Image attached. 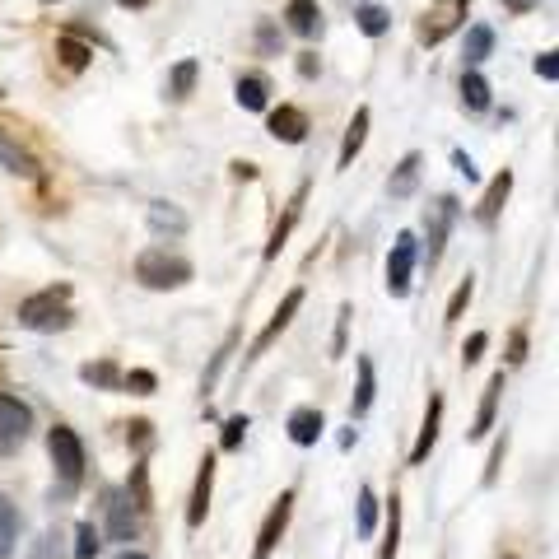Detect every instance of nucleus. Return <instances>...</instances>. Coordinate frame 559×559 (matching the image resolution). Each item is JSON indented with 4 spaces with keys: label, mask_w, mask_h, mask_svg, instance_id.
<instances>
[{
    "label": "nucleus",
    "mask_w": 559,
    "mask_h": 559,
    "mask_svg": "<svg viewBox=\"0 0 559 559\" xmlns=\"http://www.w3.org/2000/svg\"><path fill=\"white\" fill-rule=\"evenodd\" d=\"M56 56H61V66H66L70 75H80V70L94 61V47L80 42L75 33H61V38H56Z\"/></svg>",
    "instance_id": "obj_25"
},
{
    "label": "nucleus",
    "mask_w": 559,
    "mask_h": 559,
    "mask_svg": "<svg viewBox=\"0 0 559 559\" xmlns=\"http://www.w3.org/2000/svg\"><path fill=\"white\" fill-rule=\"evenodd\" d=\"M373 527H378V494L364 485L359 490V536H373Z\"/></svg>",
    "instance_id": "obj_34"
},
{
    "label": "nucleus",
    "mask_w": 559,
    "mask_h": 559,
    "mask_svg": "<svg viewBox=\"0 0 559 559\" xmlns=\"http://www.w3.org/2000/svg\"><path fill=\"white\" fill-rule=\"evenodd\" d=\"M462 108L466 112H485L490 108V80L476 75V70H466L462 75Z\"/></svg>",
    "instance_id": "obj_31"
},
{
    "label": "nucleus",
    "mask_w": 559,
    "mask_h": 559,
    "mask_svg": "<svg viewBox=\"0 0 559 559\" xmlns=\"http://www.w3.org/2000/svg\"><path fill=\"white\" fill-rule=\"evenodd\" d=\"M103 513H108V541H122V546H131L140 532V513L131 508V499H126L122 490H108L103 494Z\"/></svg>",
    "instance_id": "obj_8"
},
{
    "label": "nucleus",
    "mask_w": 559,
    "mask_h": 559,
    "mask_svg": "<svg viewBox=\"0 0 559 559\" xmlns=\"http://www.w3.org/2000/svg\"><path fill=\"white\" fill-rule=\"evenodd\" d=\"M122 10H145V5H154V0H117Z\"/></svg>",
    "instance_id": "obj_50"
},
{
    "label": "nucleus",
    "mask_w": 559,
    "mask_h": 559,
    "mask_svg": "<svg viewBox=\"0 0 559 559\" xmlns=\"http://www.w3.org/2000/svg\"><path fill=\"white\" fill-rule=\"evenodd\" d=\"M126 443H131L136 452H145L154 443V424L150 420H131V424H126Z\"/></svg>",
    "instance_id": "obj_39"
},
{
    "label": "nucleus",
    "mask_w": 559,
    "mask_h": 559,
    "mask_svg": "<svg viewBox=\"0 0 559 559\" xmlns=\"http://www.w3.org/2000/svg\"><path fill=\"white\" fill-rule=\"evenodd\" d=\"M229 355H233V336L224 341V350L215 355V364H210V373H205V382H201V392H210V387H215V378H219V369H224V359H229Z\"/></svg>",
    "instance_id": "obj_46"
},
{
    "label": "nucleus",
    "mask_w": 559,
    "mask_h": 559,
    "mask_svg": "<svg viewBox=\"0 0 559 559\" xmlns=\"http://www.w3.org/2000/svg\"><path fill=\"white\" fill-rule=\"evenodd\" d=\"M504 452H508V434L494 443V452H490V466H485V485H494L499 480V466H504Z\"/></svg>",
    "instance_id": "obj_45"
},
{
    "label": "nucleus",
    "mask_w": 559,
    "mask_h": 559,
    "mask_svg": "<svg viewBox=\"0 0 559 559\" xmlns=\"http://www.w3.org/2000/svg\"><path fill=\"white\" fill-rule=\"evenodd\" d=\"M508 191H513V173H499V178L485 187V196H480V205H476V219L485 224V229H494V219H499V210L508 205Z\"/></svg>",
    "instance_id": "obj_18"
},
{
    "label": "nucleus",
    "mask_w": 559,
    "mask_h": 559,
    "mask_svg": "<svg viewBox=\"0 0 559 559\" xmlns=\"http://www.w3.org/2000/svg\"><path fill=\"white\" fill-rule=\"evenodd\" d=\"M266 131L275 140H285V145H303L308 140V112L294 108V103H280V108L266 117Z\"/></svg>",
    "instance_id": "obj_9"
},
{
    "label": "nucleus",
    "mask_w": 559,
    "mask_h": 559,
    "mask_svg": "<svg viewBox=\"0 0 559 559\" xmlns=\"http://www.w3.org/2000/svg\"><path fill=\"white\" fill-rule=\"evenodd\" d=\"M299 308H303V289H289V294H285V303L275 308V317L266 322V327H261V336H257V341H252V355H247V359L266 355V350H271V341L289 327V322H294V313H299Z\"/></svg>",
    "instance_id": "obj_11"
},
{
    "label": "nucleus",
    "mask_w": 559,
    "mask_h": 559,
    "mask_svg": "<svg viewBox=\"0 0 559 559\" xmlns=\"http://www.w3.org/2000/svg\"><path fill=\"white\" fill-rule=\"evenodd\" d=\"M257 56H285V28L275 19H261L257 24Z\"/></svg>",
    "instance_id": "obj_32"
},
{
    "label": "nucleus",
    "mask_w": 559,
    "mask_h": 559,
    "mask_svg": "<svg viewBox=\"0 0 559 559\" xmlns=\"http://www.w3.org/2000/svg\"><path fill=\"white\" fill-rule=\"evenodd\" d=\"M504 5H508V10H518V14H522V10H532V0H504Z\"/></svg>",
    "instance_id": "obj_51"
},
{
    "label": "nucleus",
    "mask_w": 559,
    "mask_h": 559,
    "mask_svg": "<svg viewBox=\"0 0 559 559\" xmlns=\"http://www.w3.org/2000/svg\"><path fill=\"white\" fill-rule=\"evenodd\" d=\"M14 541H19V508L10 504V494L0 490V559L14 555Z\"/></svg>",
    "instance_id": "obj_29"
},
{
    "label": "nucleus",
    "mask_w": 559,
    "mask_h": 559,
    "mask_svg": "<svg viewBox=\"0 0 559 559\" xmlns=\"http://www.w3.org/2000/svg\"><path fill=\"white\" fill-rule=\"evenodd\" d=\"M210 494H215V457L205 452L201 471H196V490H191V508H187V527H201L210 513Z\"/></svg>",
    "instance_id": "obj_14"
},
{
    "label": "nucleus",
    "mask_w": 559,
    "mask_h": 559,
    "mask_svg": "<svg viewBox=\"0 0 559 559\" xmlns=\"http://www.w3.org/2000/svg\"><path fill=\"white\" fill-rule=\"evenodd\" d=\"M285 28L289 33H299V38H317L327 19H322V5L317 0H289L285 5Z\"/></svg>",
    "instance_id": "obj_15"
},
{
    "label": "nucleus",
    "mask_w": 559,
    "mask_h": 559,
    "mask_svg": "<svg viewBox=\"0 0 559 559\" xmlns=\"http://www.w3.org/2000/svg\"><path fill=\"white\" fill-rule=\"evenodd\" d=\"M438 429H443V396H429V406H424V424H420V438H415V448H410V466H424L429 462V452L438 443Z\"/></svg>",
    "instance_id": "obj_13"
},
{
    "label": "nucleus",
    "mask_w": 559,
    "mask_h": 559,
    "mask_svg": "<svg viewBox=\"0 0 559 559\" xmlns=\"http://www.w3.org/2000/svg\"><path fill=\"white\" fill-rule=\"evenodd\" d=\"M452 219H457V196H438L434 215L424 219V233H429V266L443 257V243H448V229Z\"/></svg>",
    "instance_id": "obj_10"
},
{
    "label": "nucleus",
    "mask_w": 559,
    "mask_h": 559,
    "mask_svg": "<svg viewBox=\"0 0 559 559\" xmlns=\"http://www.w3.org/2000/svg\"><path fill=\"white\" fill-rule=\"evenodd\" d=\"M303 201H308V182H303V187L289 196L285 215H280V224L271 229V243H266V261H275V257H280V247L289 243V233H294V224H299V215H303Z\"/></svg>",
    "instance_id": "obj_17"
},
{
    "label": "nucleus",
    "mask_w": 559,
    "mask_h": 559,
    "mask_svg": "<svg viewBox=\"0 0 559 559\" xmlns=\"http://www.w3.org/2000/svg\"><path fill=\"white\" fill-rule=\"evenodd\" d=\"M233 98H238V108L243 112H261L266 103H271V80L266 75H238V84H233Z\"/></svg>",
    "instance_id": "obj_20"
},
{
    "label": "nucleus",
    "mask_w": 559,
    "mask_h": 559,
    "mask_svg": "<svg viewBox=\"0 0 559 559\" xmlns=\"http://www.w3.org/2000/svg\"><path fill=\"white\" fill-rule=\"evenodd\" d=\"M0 98H5V89H0Z\"/></svg>",
    "instance_id": "obj_55"
},
{
    "label": "nucleus",
    "mask_w": 559,
    "mask_h": 559,
    "mask_svg": "<svg viewBox=\"0 0 559 559\" xmlns=\"http://www.w3.org/2000/svg\"><path fill=\"white\" fill-rule=\"evenodd\" d=\"M536 75H541L546 84H555L559 80V52H541V56H536Z\"/></svg>",
    "instance_id": "obj_44"
},
{
    "label": "nucleus",
    "mask_w": 559,
    "mask_h": 559,
    "mask_svg": "<svg viewBox=\"0 0 559 559\" xmlns=\"http://www.w3.org/2000/svg\"><path fill=\"white\" fill-rule=\"evenodd\" d=\"M355 24H359V33H364V38H382V33L392 28V10L369 0V5H359V10H355Z\"/></svg>",
    "instance_id": "obj_28"
},
{
    "label": "nucleus",
    "mask_w": 559,
    "mask_h": 559,
    "mask_svg": "<svg viewBox=\"0 0 559 559\" xmlns=\"http://www.w3.org/2000/svg\"><path fill=\"white\" fill-rule=\"evenodd\" d=\"M289 513H294V490H285L271 504V513H266V522H261V532H257V546H252V559L275 555V546H280V536H285V527H289Z\"/></svg>",
    "instance_id": "obj_7"
},
{
    "label": "nucleus",
    "mask_w": 559,
    "mask_h": 559,
    "mask_svg": "<svg viewBox=\"0 0 559 559\" xmlns=\"http://www.w3.org/2000/svg\"><path fill=\"white\" fill-rule=\"evenodd\" d=\"M350 317H355V308L350 303H341V317H336V336H331V359L345 355V331H350Z\"/></svg>",
    "instance_id": "obj_41"
},
{
    "label": "nucleus",
    "mask_w": 559,
    "mask_h": 559,
    "mask_svg": "<svg viewBox=\"0 0 559 559\" xmlns=\"http://www.w3.org/2000/svg\"><path fill=\"white\" fill-rule=\"evenodd\" d=\"M499 559H518V555H499Z\"/></svg>",
    "instance_id": "obj_53"
},
{
    "label": "nucleus",
    "mask_w": 559,
    "mask_h": 559,
    "mask_svg": "<svg viewBox=\"0 0 559 559\" xmlns=\"http://www.w3.org/2000/svg\"><path fill=\"white\" fill-rule=\"evenodd\" d=\"M471 294H476V280L466 275L462 285H457V294H452V299H448V313H443V322H457V317L466 313V303H471Z\"/></svg>",
    "instance_id": "obj_38"
},
{
    "label": "nucleus",
    "mask_w": 559,
    "mask_h": 559,
    "mask_svg": "<svg viewBox=\"0 0 559 559\" xmlns=\"http://www.w3.org/2000/svg\"><path fill=\"white\" fill-rule=\"evenodd\" d=\"M47 452H52V466H56V476H61V499H66V494L80 490V480H84V443L70 424H56L52 434H47Z\"/></svg>",
    "instance_id": "obj_3"
},
{
    "label": "nucleus",
    "mask_w": 559,
    "mask_h": 559,
    "mask_svg": "<svg viewBox=\"0 0 559 559\" xmlns=\"http://www.w3.org/2000/svg\"><path fill=\"white\" fill-rule=\"evenodd\" d=\"M322 410H313V406H299L294 415H289V438L299 443V448H313L317 438H322Z\"/></svg>",
    "instance_id": "obj_22"
},
{
    "label": "nucleus",
    "mask_w": 559,
    "mask_h": 559,
    "mask_svg": "<svg viewBox=\"0 0 559 559\" xmlns=\"http://www.w3.org/2000/svg\"><path fill=\"white\" fill-rule=\"evenodd\" d=\"M415 261H420V243L415 233L401 229L392 243V257H387V294L392 299H406L410 294V275H415Z\"/></svg>",
    "instance_id": "obj_5"
},
{
    "label": "nucleus",
    "mask_w": 559,
    "mask_h": 559,
    "mask_svg": "<svg viewBox=\"0 0 559 559\" xmlns=\"http://www.w3.org/2000/svg\"><path fill=\"white\" fill-rule=\"evenodd\" d=\"M154 387H159V378H154L150 369L122 373V392H131V396H154Z\"/></svg>",
    "instance_id": "obj_35"
},
{
    "label": "nucleus",
    "mask_w": 559,
    "mask_h": 559,
    "mask_svg": "<svg viewBox=\"0 0 559 559\" xmlns=\"http://www.w3.org/2000/svg\"><path fill=\"white\" fill-rule=\"evenodd\" d=\"M396 546H401V499H387V536H382L378 559H396Z\"/></svg>",
    "instance_id": "obj_33"
},
{
    "label": "nucleus",
    "mask_w": 559,
    "mask_h": 559,
    "mask_svg": "<svg viewBox=\"0 0 559 559\" xmlns=\"http://www.w3.org/2000/svg\"><path fill=\"white\" fill-rule=\"evenodd\" d=\"M420 168H424V159L410 150L406 159L396 164L392 178H387V196H392V201H406V196H415V187H420Z\"/></svg>",
    "instance_id": "obj_21"
},
{
    "label": "nucleus",
    "mask_w": 559,
    "mask_h": 559,
    "mask_svg": "<svg viewBox=\"0 0 559 559\" xmlns=\"http://www.w3.org/2000/svg\"><path fill=\"white\" fill-rule=\"evenodd\" d=\"M373 396H378V373H373V359L359 355V387H355V401H350V415L355 420H364L373 406Z\"/></svg>",
    "instance_id": "obj_24"
},
{
    "label": "nucleus",
    "mask_w": 559,
    "mask_h": 559,
    "mask_svg": "<svg viewBox=\"0 0 559 559\" xmlns=\"http://www.w3.org/2000/svg\"><path fill=\"white\" fill-rule=\"evenodd\" d=\"M28 559H61V536L42 532L38 541H33V550H28Z\"/></svg>",
    "instance_id": "obj_40"
},
{
    "label": "nucleus",
    "mask_w": 559,
    "mask_h": 559,
    "mask_svg": "<svg viewBox=\"0 0 559 559\" xmlns=\"http://www.w3.org/2000/svg\"><path fill=\"white\" fill-rule=\"evenodd\" d=\"M452 168H457V173H462L466 182H476V178H480L476 164H471V154H462V150H452Z\"/></svg>",
    "instance_id": "obj_48"
},
{
    "label": "nucleus",
    "mask_w": 559,
    "mask_h": 559,
    "mask_svg": "<svg viewBox=\"0 0 559 559\" xmlns=\"http://www.w3.org/2000/svg\"><path fill=\"white\" fill-rule=\"evenodd\" d=\"M98 546H103V541H98L94 522H80V527H75V559H94Z\"/></svg>",
    "instance_id": "obj_37"
},
{
    "label": "nucleus",
    "mask_w": 559,
    "mask_h": 559,
    "mask_svg": "<svg viewBox=\"0 0 559 559\" xmlns=\"http://www.w3.org/2000/svg\"><path fill=\"white\" fill-rule=\"evenodd\" d=\"M485 345H490V336H485V331H471V336H466V345H462V364H466V369H471V364H480Z\"/></svg>",
    "instance_id": "obj_42"
},
{
    "label": "nucleus",
    "mask_w": 559,
    "mask_h": 559,
    "mask_svg": "<svg viewBox=\"0 0 559 559\" xmlns=\"http://www.w3.org/2000/svg\"><path fill=\"white\" fill-rule=\"evenodd\" d=\"M233 178H238V182H252V178H257V164H247V159H233Z\"/></svg>",
    "instance_id": "obj_49"
},
{
    "label": "nucleus",
    "mask_w": 559,
    "mask_h": 559,
    "mask_svg": "<svg viewBox=\"0 0 559 559\" xmlns=\"http://www.w3.org/2000/svg\"><path fill=\"white\" fill-rule=\"evenodd\" d=\"M369 122H373V112L369 108H355V117H350V126H345L341 154H336V168H350V164H355V154L364 150V140H369Z\"/></svg>",
    "instance_id": "obj_19"
},
{
    "label": "nucleus",
    "mask_w": 559,
    "mask_h": 559,
    "mask_svg": "<svg viewBox=\"0 0 559 559\" xmlns=\"http://www.w3.org/2000/svg\"><path fill=\"white\" fill-rule=\"evenodd\" d=\"M518 364H527V331H513L508 336V369H518Z\"/></svg>",
    "instance_id": "obj_43"
},
{
    "label": "nucleus",
    "mask_w": 559,
    "mask_h": 559,
    "mask_svg": "<svg viewBox=\"0 0 559 559\" xmlns=\"http://www.w3.org/2000/svg\"><path fill=\"white\" fill-rule=\"evenodd\" d=\"M75 322L70 313V285H47L42 294L19 303V327L28 331H66Z\"/></svg>",
    "instance_id": "obj_1"
},
{
    "label": "nucleus",
    "mask_w": 559,
    "mask_h": 559,
    "mask_svg": "<svg viewBox=\"0 0 559 559\" xmlns=\"http://www.w3.org/2000/svg\"><path fill=\"white\" fill-rule=\"evenodd\" d=\"M466 14H471V0H434V5L424 10V19L415 24V38H420L424 47H438V42L452 38V33L466 24Z\"/></svg>",
    "instance_id": "obj_4"
},
{
    "label": "nucleus",
    "mask_w": 559,
    "mask_h": 559,
    "mask_svg": "<svg viewBox=\"0 0 559 559\" xmlns=\"http://www.w3.org/2000/svg\"><path fill=\"white\" fill-rule=\"evenodd\" d=\"M243 438H247V415H229V420H224V434H219V448L238 452L243 448Z\"/></svg>",
    "instance_id": "obj_36"
},
{
    "label": "nucleus",
    "mask_w": 559,
    "mask_h": 559,
    "mask_svg": "<svg viewBox=\"0 0 559 559\" xmlns=\"http://www.w3.org/2000/svg\"><path fill=\"white\" fill-rule=\"evenodd\" d=\"M0 164H5V173H14V178H28V182L42 173L38 159H33V154H28L24 145H19V140L5 131V126H0Z\"/></svg>",
    "instance_id": "obj_16"
},
{
    "label": "nucleus",
    "mask_w": 559,
    "mask_h": 559,
    "mask_svg": "<svg viewBox=\"0 0 559 559\" xmlns=\"http://www.w3.org/2000/svg\"><path fill=\"white\" fill-rule=\"evenodd\" d=\"M150 233H159V238H182L187 233V215L168 201H150Z\"/></svg>",
    "instance_id": "obj_23"
},
{
    "label": "nucleus",
    "mask_w": 559,
    "mask_h": 559,
    "mask_svg": "<svg viewBox=\"0 0 559 559\" xmlns=\"http://www.w3.org/2000/svg\"><path fill=\"white\" fill-rule=\"evenodd\" d=\"M80 382L84 387H103V392H117L122 387V369L112 359H98V364H84L80 369Z\"/></svg>",
    "instance_id": "obj_27"
},
{
    "label": "nucleus",
    "mask_w": 559,
    "mask_h": 559,
    "mask_svg": "<svg viewBox=\"0 0 559 559\" xmlns=\"http://www.w3.org/2000/svg\"><path fill=\"white\" fill-rule=\"evenodd\" d=\"M499 396H504V369L494 373V378L485 382V392H480L476 424L466 429V438H471V443H480V438H490V429H494V415H499Z\"/></svg>",
    "instance_id": "obj_12"
},
{
    "label": "nucleus",
    "mask_w": 559,
    "mask_h": 559,
    "mask_svg": "<svg viewBox=\"0 0 559 559\" xmlns=\"http://www.w3.org/2000/svg\"><path fill=\"white\" fill-rule=\"evenodd\" d=\"M462 56H466V66H480V61H490V56H494V28H490V24H471V28H466Z\"/></svg>",
    "instance_id": "obj_26"
},
{
    "label": "nucleus",
    "mask_w": 559,
    "mask_h": 559,
    "mask_svg": "<svg viewBox=\"0 0 559 559\" xmlns=\"http://www.w3.org/2000/svg\"><path fill=\"white\" fill-rule=\"evenodd\" d=\"M196 75H201V66H196V61H178V66H173V75H168V98H173V103H187L191 98V89H196Z\"/></svg>",
    "instance_id": "obj_30"
},
{
    "label": "nucleus",
    "mask_w": 559,
    "mask_h": 559,
    "mask_svg": "<svg viewBox=\"0 0 559 559\" xmlns=\"http://www.w3.org/2000/svg\"><path fill=\"white\" fill-rule=\"evenodd\" d=\"M42 5H52V0H42Z\"/></svg>",
    "instance_id": "obj_54"
},
{
    "label": "nucleus",
    "mask_w": 559,
    "mask_h": 559,
    "mask_svg": "<svg viewBox=\"0 0 559 559\" xmlns=\"http://www.w3.org/2000/svg\"><path fill=\"white\" fill-rule=\"evenodd\" d=\"M136 280L145 289H182L191 280V261L168 247H145L136 257Z\"/></svg>",
    "instance_id": "obj_2"
},
{
    "label": "nucleus",
    "mask_w": 559,
    "mask_h": 559,
    "mask_svg": "<svg viewBox=\"0 0 559 559\" xmlns=\"http://www.w3.org/2000/svg\"><path fill=\"white\" fill-rule=\"evenodd\" d=\"M28 429H33V410L19 396L0 392V452H19L24 448Z\"/></svg>",
    "instance_id": "obj_6"
},
{
    "label": "nucleus",
    "mask_w": 559,
    "mask_h": 559,
    "mask_svg": "<svg viewBox=\"0 0 559 559\" xmlns=\"http://www.w3.org/2000/svg\"><path fill=\"white\" fill-rule=\"evenodd\" d=\"M294 70H299L303 80H317V75H322V61H317V52H299V61H294Z\"/></svg>",
    "instance_id": "obj_47"
},
{
    "label": "nucleus",
    "mask_w": 559,
    "mask_h": 559,
    "mask_svg": "<svg viewBox=\"0 0 559 559\" xmlns=\"http://www.w3.org/2000/svg\"><path fill=\"white\" fill-rule=\"evenodd\" d=\"M122 559H150V555H140V550H122Z\"/></svg>",
    "instance_id": "obj_52"
}]
</instances>
